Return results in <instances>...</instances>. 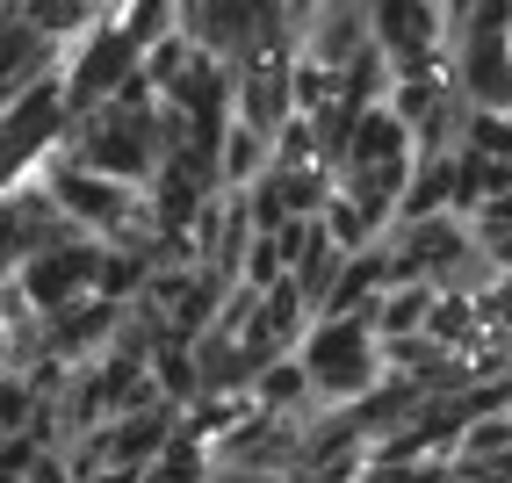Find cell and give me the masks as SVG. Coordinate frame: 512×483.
Returning a JSON list of instances; mask_svg holds the SVG:
<instances>
[{
	"instance_id": "cell-1",
	"label": "cell",
	"mask_w": 512,
	"mask_h": 483,
	"mask_svg": "<svg viewBox=\"0 0 512 483\" xmlns=\"http://www.w3.org/2000/svg\"><path fill=\"white\" fill-rule=\"evenodd\" d=\"M296 361L311 375L318 404H354L375 375H383V339H375L368 310H347V318H311V332L296 339Z\"/></svg>"
},
{
	"instance_id": "cell-2",
	"label": "cell",
	"mask_w": 512,
	"mask_h": 483,
	"mask_svg": "<svg viewBox=\"0 0 512 483\" xmlns=\"http://www.w3.org/2000/svg\"><path fill=\"white\" fill-rule=\"evenodd\" d=\"M368 44L390 58V73H448V15L440 0H361Z\"/></svg>"
},
{
	"instance_id": "cell-3",
	"label": "cell",
	"mask_w": 512,
	"mask_h": 483,
	"mask_svg": "<svg viewBox=\"0 0 512 483\" xmlns=\"http://www.w3.org/2000/svg\"><path fill=\"white\" fill-rule=\"evenodd\" d=\"M138 44L123 37L116 29V15H101V22H87L80 37H73V51L58 58V87H65V109H101V101H109L130 73H138Z\"/></svg>"
},
{
	"instance_id": "cell-4",
	"label": "cell",
	"mask_w": 512,
	"mask_h": 483,
	"mask_svg": "<svg viewBox=\"0 0 512 483\" xmlns=\"http://www.w3.org/2000/svg\"><path fill=\"white\" fill-rule=\"evenodd\" d=\"M37 181L51 188V202L65 217H73L80 231H94V238H109L116 224H123V210H130V181H109V174H94V166H80V159H65V152H44L37 159Z\"/></svg>"
},
{
	"instance_id": "cell-5",
	"label": "cell",
	"mask_w": 512,
	"mask_h": 483,
	"mask_svg": "<svg viewBox=\"0 0 512 483\" xmlns=\"http://www.w3.org/2000/svg\"><path fill=\"white\" fill-rule=\"evenodd\" d=\"M94 267H101V238L94 231H73V238H58V246L29 253L15 267V282H22L29 303H37V318H51V310H65L73 296L94 289Z\"/></svg>"
},
{
	"instance_id": "cell-6",
	"label": "cell",
	"mask_w": 512,
	"mask_h": 483,
	"mask_svg": "<svg viewBox=\"0 0 512 483\" xmlns=\"http://www.w3.org/2000/svg\"><path fill=\"white\" fill-rule=\"evenodd\" d=\"M65 123H73V109H65V87H58V73H44V80H29L8 109H0V145H8L15 159L37 166L44 152H58Z\"/></svg>"
},
{
	"instance_id": "cell-7",
	"label": "cell",
	"mask_w": 512,
	"mask_h": 483,
	"mask_svg": "<svg viewBox=\"0 0 512 483\" xmlns=\"http://www.w3.org/2000/svg\"><path fill=\"white\" fill-rule=\"evenodd\" d=\"M448 80L469 109H512V44L484 37V29H462L448 44Z\"/></svg>"
},
{
	"instance_id": "cell-8",
	"label": "cell",
	"mask_w": 512,
	"mask_h": 483,
	"mask_svg": "<svg viewBox=\"0 0 512 483\" xmlns=\"http://www.w3.org/2000/svg\"><path fill=\"white\" fill-rule=\"evenodd\" d=\"M116 325H123V303H109V296H73L65 310H51L44 318V354H58V361H94L101 347L116 339Z\"/></svg>"
},
{
	"instance_id": "cell-9",
	"label": "cell",
	"mask_w": 512,
	"mask_h": 483,
	"mask_svg": "<svg viewBox=\"0 0 512 483\" xmlns=\"http://www.w3.org/2000/svg\"><path fill=\"white\" fill-rule=\"evenodd\" d=\"M58 37H44L37 22H0V109H8V101L29 87V80H44V73H58Z\"/></svg>"
},
{
	"instance_id": "cell-10",
	"label": "cell",
	"mask_w": 512,
	"mask_h": 483,
	"mask_svg": "<svg viewBox=\"0 0 512 483\" xmlns=\"http://www.w3.org/2000/svg\"><path fill=\"white\" fill-rule=\"evenodd\" d=\"M246 397H253L260 411H289V419H311V411H318L311 375H303L296 347H289V354H275V361H260V368H253V383H246Z\"/></svg>"
},
{
	"instance_id": "cell-11",
	"label": "cell",
	"mask_w": 512,
	"mask_h": 483,
	"mask_svg": "<svg viewBox=\"0 0 512 483\" xmlns=\"http://www.w3.org/2000/svg\"><path fill=\"white\" fill-rule=\"evenodd\" d=\"M267 188H275V202L289 217H318L325 202H332V166H267Z\"/></svg>"
},
{
	"instance_id": "cell-12",
	"label": "cell",
	"mask_w": 512,
	"mask_h": 483,
	"mask_svg": "<svg viewBox=\"0 0 512 483\" xmlns=\"http://www.w3.org/2000/svg\"><path fill=\"white\" fill-rule=\"evenodd\" d=\"M267 174V137L253 130V123H224V137H217V181L224 188H246V181H260Z\"/></svg>"
},
{
	"instance_id": "cell-13",
	"label": "cell",
	"mask_w": 512,
	"mask_h": 483,
	"mask_svg": "<svg viewBox=\"0 0 512 483\" xmlns=\"http://www.w3.org/2000/svg\"><path fill=\"white\" fill-rule=\"evenodd\" d=\"M512 455V419L505 404L498 411H469L462 433H455V462H505Z\"/></svg>"
},
{
	"instance_id": "cell-14",
	"label": "cell",
	"mask_w": 512,
	"mask_h": 483,
	"mask_svg": "<svg viewBox=\"0 0 512 483\" xmlns=\"http://www.w3.org/2000/svg\"><path fill=\"white\" fill-rule=\"evenodd\" d=\"M455 152L512 159V109H469V116H462V145H455Z\"/></svg>"
},
{
	"instance_id": "cell-15",
	"label": "cell",
	"mask_w": 512,
	"mask_h": 483,
	"mask_svg": "<svg viewBox=\"0 0 512 483\" xmlns=\"http://www.w3.org/2000/svg\"><path fill=\"white\" fill-rule=\"evenodd\" d=\"M116 29L145 51V44H159L166 29H174V0H123V8H116Z\"/></svg>"
},
{
	"instance_id": "cell-16",
	"label": "cell",
	"mask_w": 512,
	"mask_h": 483,
	"mask_svg": "<svg viewBox=\"0 0 512 483\" xmlns=\"http://www.w3.org/2000/svg\"><path fill=\"white\" fill-rule=\"evenodd\" d=\"M29 411H37V390H29L22 368H0V433H22Z\"/></svg>"
},
{
	"instance_id": "cell-17",
	"label": "cell",
	"mask_w": 512,
	"mask_h": 483,
	"mask_svg": "<svg viewBox=\"0 0 512 483\" xmlns=\"http://www.w3.org/2000/svg\"><path fill=\"white\" fill-rule=\"evenodd\" d=\"M22 483H73V469H65V447H37L22 469Z\"/></svg>"
},
{
	"instance_id": "cell-18",
	"label": "cell",
	"mask_w": 512,
	"mask_h": 483,
	"mask_svg": "<svg viewBox=\"0 0 512 483\" xmlns=\"http://www.w3.org/2000/svg\"><path fill=\"white\" fill-rule=\"evenodd\" d=\"M138 476H145L138 462H101V469H94V476H80V483H138Z\"/></svg>"
},
{
	"instance_id": "cell-19",
	"label": "cell",
	"mask_w": 512,
	"mask_h": 483,
	"mask_svg": "<svg viewBox=\"0 0 512 483\" xmlns=\"http://www.w3.org/2000/svg\"><path fill=\"white\" fill-rule=\"evenodd\" d=\"M505 44H512V29H505Z\"/></svg>"
}]
</instances>
